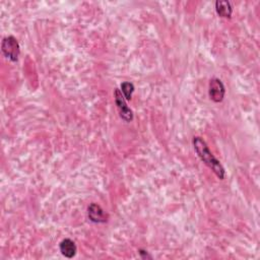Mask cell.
<instances>
[{
	"instance_id": "cell-1",
	"label": "cell",
	"mask_w": 260,
	"mask_h": 260,
	"mask_svg": "<svg viewBox=\"0 0 260 260\" xmlns=\"http://www.w3.org/2000/svg\"><path fill=\"white\" fill-rule=\"evenodd\" d=\"M193 147L194 151L196 152L199 159L204 162L210 169L213 170V172L220 178L221 180H224L226 177V171L223 165L220 163V161L213 155V153L210 151L207 142L199 136H195L193 138Z\"/></svg>"
},
{
	"instance_id": "cell-2",
	"label": "cell",
	"mask_w": 260,
	"mask_h": 260,
	"mask_svg": "<svg viewBox=\"0 0 260 260\" xmlns=\"http://www.w3.org/2000/svg\"><path fill=\"white\" fill-rule=\"evenodd\" d=\"M1 51L7 59H9L12 62H16L20 54V47L17 42V39L13 36L5 37L2 40Z\"/></svg>"
},
{
	"instance_id": "cell-3",
	"label": "cell",
	"mask_w": 260,
	"mask_h": 260,
	"mask_svg": "<svg viewBox=\"0 0 260 260\" xmlns=\"http://www.w3.org/2000/svg\"><path fill=\"white\" fill-rule=\"evenodd\" d=\"M114 97H115V103L117 105L120 117L125 121V122H130L133 120V113L131 111V109L128 108L126 102H125V98L122 95L121 91L119 89L115 90L114 93Z\"/></svg>"
},
{
	"instance_id": "cell-4",
	"label": "cell",
	"mask_w": 260,
	"mask_h": 260,
	"mask_svg": "<svg viewBox=\"0 0 260 260\" xmlns=\"http://www.w3.org/2000/svg\"><path fill=\"white\" fill-rule=\"evenodd\" d=\"M225 94H226V89L222 80L217 77L211 79L210 88H209V95L211 100L214 101L215 103H221L225 98Z\"/></svg>"
},
{
	"instance_id": "cell-5",
	"label": "cell",
	"mask_w": 260,
	"mask_h": 260,
	"mask_svg": "<svg viewBox=\"0 0 260 260\" xmlns=\"http://www.w3.org/2000/svg\"><path fill=\"white\" fill-rule=\"evenodd\" d=\"M88 216L91 222L96 224H104L108 221L107 213L97 204H92L88 209Z\"/></svg>"
},
{
	"instance_id": "cell-6",
	"label": "cell",
	"mask_w": 260,
	"mask_h": 260,
	"mask_svg": "<svg viewBox=\"0 0 260 260\" xmlns=\"http://www.w3.org/2000/svg\"><path fill=\"white\" fill-rule=\"evenodd\" d=\"M60 252L66 258H73L77 252V247L71 239H64L59 245Z\"/></svg>"
},
{
	"instance_id": "cell-7",
	"label": "cell",
	"mask_w": 260,
	"mask_h": 260,
	"mask_svg": "<svg viewBox=\"0 0 260 260\" xmlns=\"http://www.w3.org/2000/svg\"><path fill=\"white\" fill-rule=\"evenodd\" d=\"M216 10L217 13L224 18H231L233 12L231 2L227 1V0H218L216 1Z\"/></svg>"
},
{
	"instance_id": "cell-8",
	"label": "cell",
	"mask_w": 260,
	"mask_h": 260,
	"mask_svg": "<svg viewBox=\"0 0 260 260\" xmlns=\"http://www.w3.org/2000/svg\"><path fill=\"white\" fill-rule=\"evenodd\" d=\"M121 93L124 96L125 100L130 101L132 98V94L134 92V85L131 82L128 81H124L121 83Z\"/></svg>"
},
{
	"instance_id": "cell-9",
	"label": "cell",
	"mask_w": 260,
	"mask_h": 260,
	"mask_svg": "<svg viewBox=\"0 0 260 260\" xmlns=\"http://www.w3.org/2000/svg\"><path fill=\"white\" fill-rule=\"evenodd\" d=\"M138 252H139V255H140V257H141V258H143V259H148V258L152 259V256L149 254V252H148V251L140 249Z\"/></svg>"
}]
</instances>
